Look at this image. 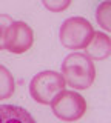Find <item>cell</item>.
I'll use <instances>...</instances> for the list:
<instances>
[{"label":"cell","mask_w":111,"mask_h":123,"mask_svg":"<svg viewBox=\"0 0 111 123\" xmlns=\"http://www.w3.org/2000/svg\"><path fill=\"white\" fill-rule=\"evenodd\" d=\"M62 77L74 89H88L96 79L94 62L82 52H72L62 63Z\"/></svg>","instance_id":"6da1fadb"},{"label":"cell","mask_w":111,"mask_h":123,"mask_svg":"<svg viewBox=\"0 0 111 123\" xmlns=\"http://www.w3.org/2000/svg\"><path fill=\"white\" fill-rule=\"evenodd\" d=\"M72 0H42L43 6L51 12H62V11L68 9Z\"/></svg>","instance_id":"30bf717a"},{"label":"cell","mask_w":111,"mask_h":123,"mask_svg":"<svg viewBox=\"0 0 111 123\" xmlns=\"http://www.w3.org/2000/svg\"><path fill=\"white\" fill-rule=\"evenodd\" d=\"M94 28L83 17H70L60 26V42L68 49H85L94 36Z\"/></svg>","instance_id":"7a4b0ae2"},{"label":"cell","mask_w":111,"mask_h":123,"mask_svg":"<svg viewBox=\"0 0 111 123\" xmlns=\"http://www.w3.org/2000/svg\"><path fill=\"white\" fill-rule=\"evenodd\" d=\"M51 108L52 114L57 118L65 122H76L83 117L86 111V102L79 92L63 89L51 102Z\"/></svg>","instance_id":"277c9868"},{"label":"cell","mask_w":111,"mask_h":123,"mask_svg":"<svg viewBox=\"0 0 111 123\" xmlns=\"http://www.w3.org/2000/svg\"><path fill=\"white\" fill-rule=\"evenodd\" d=\"M16 89V82L11 71L6 66L0 65V100L11 98Z\"/></svg>","instance_id":"ba28073f"},{"label":"cell","mask_w":111,"mask_h":123,"mask_svg":"<svg viewBox=\"0 0 111 123\" xmlns=\"http://www.w3.org/2000/svg\"><path fill=\"white\" fill-rule=\"evenodd\" d=\"M85 55L91 60H105L111 55V37L105 32H94L85 48Z\"/></svg>","instance_id":"8992f818"},{"label":"cell","mask_w":111,"mask_h":123,"mask_svg":"<svg viewBox=\"0 0 111 123\" xmlns=\"http://www.w3.org/2000/svg\"><path fill=\"white\" fill-rule=\"evenodd\" d=\"M13 17L8 14H0V51L5 49V45H3V38H5V31L6 28L13 23Z\"/></svg>","instance_id":"8fae6325"},{"label":"cell","mask_w":111,"mask_h":123,"mask_svg":"<svg viewBox=\"0 0 111 123\" xmlns=\"http://www.w3.org/2000/svg\"><path fill=\"white\" fill-rule=\"evenodd\" d=\"M0 123H36V120L25 108L0 105Z\"/></svg>","instance_id":"52a82bcc"},{"label":"cell","mask_w":111,"mask_h":123,"mask_svg":"<svg viewBox=\"0 0 111 123\" xmlns=\"http://www.w3.org/2000/svg\"><path fill=\"white\" fill-rule=\"evenodd\" d=\"M34 43V32L25 22H13L5 31L3 45L5 49L13 54H23L31 49Z\"/></svg>","instance_id":"5b68a950"},{"label":"cell","mask_w":111,"mask_h":123,"mask_svg":"<svg viewBox=\"0 0 111 123\" xmlns=\"http://www.w3.org/2000/svg\"><path fill=\"white\" fill-rule=\"evenodd\" d=\"M65 85L62 74L56 71H42L31 79L29 94L40 105H51L56 95L65 89Z\"/></svg>","instance_id":"3957f363"},{"label":"cell","mask_w":111,"mask_h":123,"mask_svg":"<svg viewBox=\"0 0 111 123\" xmlns=\"http://www.w3.org/2000/svg\"><path fill=\"white\" fill-rule=\"evenodd\" d=\"M96 20L102 29L111 32V0H105L96 9Z\"/></svg>","instance_id":"9c48e42d"}]
</instances>
